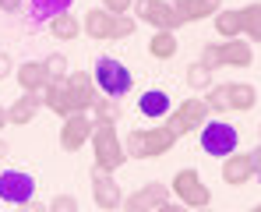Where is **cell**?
Here are the masks:
<instances>
[{
    "mask_svg": "<svg viewBox=\"0 0 261 212\" xmlns=\"http://www.w3.org/2000/svg\"><path fill=\"white\" fill-rule=\"evenodd\" d=\"M219 60H222V67H251L254 64V46L251 42L240 39H222L219 42Z\"/></svg>",
    "mask_w": 261,
    "mask_h": 212,
    "instance_id": "2e32d148",
    "label": "cell"
},
{
    "mask_svg": "<svg viewBox=\"0 0 261 212\" xmlns=\"http://www.w3.org/2000/svg\"><path fill=\"white\" fill-rule=\"evenodd\" d=\"M258 106V88L251 82H229V110L237 113H251Z\"/></svg>",
    "mask_w": 261,
    "mask_h": 212,
    "instance_id": "44dd1931",
    "label": "cell"
},
{
    "mask_svg": "<svg viewBox=\"0 0 261 212\" xmlns=\"http://www.w3.org/2000/svg\"><path fill=\"white\" fill-rule=\"evenodd\" d=\"M43 67H46L49 78H64V75H71V64H67L64 53H49V57L43 60Z\"/></svg>",
    "mask_w": 261,
    "mask_h": 212,
    "instance_id": "f1b7e54d",
    "label": "cell"
},
{
    "mask_svg": "<svg viewBox=\"0 0 261 212\" xmlns=\"http://www.w3.org/2000/svg\"><path fill=\"white\" fill-rule=\"evenodd\" d=\"M71 4L74 0H29V11L36 21H43V18H57V14L71 11Z\"/></svg>",
    "mask_w": 261,
    "mask_h": 212,
    "instance_id": "484cf974",
    "label": "cell"
},
{
    "mask_svg": "<svg viewBox=\"0 0 261 212\" xmlns=\"http://www.w3.org/2000/svg\"><path fill=\"white\" fill-rule=\"evenodd\" d=\"M18 212H49V209H46V205L39 202V198H29L25 205H18Z\"/></svg>",
    "mask_w": 261,
    "mask_h": 212,
    "instance_id": "d6a6232c",
    "label": "cell"
},
{
    "mask_svg": "<svg viewBox=\"0 0 261 212\" xmlns=\"http://www.w3.org/2000/svg\"><path fill=\"white\" fill-rule=\"evenodd\" d=\"M11 71H14V60H11L7 53H0V82H4V78H11Z\"/></svg>",
    "mask_w": 261,
    "mask_h": 212,
    "instance_id": "1f68e13d",
    "label": "cell"
},
{
    "mask_svg": "<svg viewBox=\"0 0 261 212\" xmlns=\"http://www.w3.org/2000/svg\"><path fill=\"white\" fill-rule=\"evenodd\" d=\"M170 4H173V7H184V4H191V0H170Z\"/></svg>",
    "mask_w": 261,
    "mask_h": 212,
    "instance_id": "74e56055",
    "label": "cell"
},
{
    "mask_svg": "<svg viewBox=\"0 0 261 212\" xmlns=\"http://www.w3.org/2000/svg\"><path fill=\"white\" fill-rule=\"evenodd\" d=\"M205 106H208V113H229V82L212 85L205 96Z\"/></svg>",
    "mask_w": 261,
    "mask_h": 212,
    "instance_id": "4316f807",
    "label": "cell"
},
{
    "mask_svg": "<svg viewBox=\"0 0 261 212\" xmlns=\"http://www.w3.org/2000/svg\"><path fill=\"white\" fill-rule=\"evenodd\" d=\"M134 29H138V18L134 14H110L106 7H92V11H85V18H82V32L95 42L130 39Z\"/></svg>",
    "mask_w": 261,
    "mask_h": 212,
    "instance_id": "7a4b0ae2",
    "label": "cell"
},
{
    "mask_svg": "<svg viewBox=\"0 0 261 212\" xmlns=\"http://www.w3.org/2000/svg\"><path fill=\"white\" fill-rule=\"evenodd\" d=\"M254 177H258V170L251 163V152H233L222 159V180L229 187H247Z\"/></svg>",
    "mask_w": 261,
    "mask_h": 212,
    "instance_id": "5bb4252c",
    "label": "cell"
},
{
    "mask_svg": "<svg viewBox=\"0 0 261 212\" xmlns=\"http://www.w3.org/2000/svg\"><path fill=\"white\" fill-rule=\"evenodd\" d=\"M102 7H106L110 14H130L134 0H102Z\"/></svg>",
    "mask_w": 261,
    "mask_h": 212,
    "instance_id": "4dcf8cb0",
    "label": "cell"
},
{
    "mask_svg": "<svg viewBox=\"0 0 261 212\" xmlns=\"http://www.w3.org/2000/svg\"><path fill=\"white\" fill-rule=\"evenodd\" d=\"M212 25L219 39H240V7H222L212 18Z\"/></svg>",
    "mask_w": 261,
    "mask_h": 212,
    "instance_id": "603a6c76",
    "label": "cell"
},
{
    "mask_svg": "<svg viewBox=\"0 0 261 212\" xmlns=\"http://www.w3.org/2000/svg\"><path fill=\"white\" fill-rule=\"evenodd\" d=\"M240 36L251 42H261V0L240 7Z\"/></svg>",
    "mask_w": 261,
    "mask_h": 212,
    "instance_id": "7402d4cb",
    "label": "cell"
},
{
    "mask_svg": "<svg viewBox=\"0 0 261 212\" xmlns=\"http://www.w3.org/2000/svg\"><path fill=\"white\" fill-rule=\"evenodd\" d=\"M170 198L180 202L184 209H205V205H212V191H208V184L201 180V173L194 167H184L173 173V180H170Z\"/></svg>",
    "mask_w": 261,
    "mask_h": 212,
    "instance_id": "8992f818",
    "label": "cell"
},
{
    "mask_svg": "<svg viewBox=\"0 0 261 212\" xmlns=\"http://www.w3.org/2000/svg\"><path fill=\"white\" fill-rule=\"evenodd\" d=\"M180 25H191V21H205V18H216L222 11V0H191L184 7H173Z\"/></svg>",
    "mask_w": 261,
    "mask_h": 212,
    "instance_id": "d6986e66",
    "label": "cell"
},
{
    "mask_svg": "<svg viewBox=\"0 0 261 212\" xmlns=\"http://www.w3.org/2000/svg\"><path fill=\"white\" fill-rule=\"evenodd\" d=\"M88 113H92V121H113V124L124 121V106L117 99H110V96H95V103H92Z\"/></svg>",
    "mask_w": 261,
    "mask_h": 212,
    "instance_id": "d4e9b609",
    "label": "cell"
},
{
    "mask_svg": "<svg viewBox=\"0 0 261 212\" xmlns=\"http://www.w3.org/2000/svg\"><path fill=\"white\" fill-rule=\"evenodd\" d=\"M14 78H18V85H21V92H39V96H43L46 82H49L43 60H25V64L14 71Z\"/></svg>",
    "mask_w": 261,
    "mask_h": 212,
    "instance_id": "ac0fdd59",
    "label": "cell"
},
{
    "mask_svg": "<svg viewBox=\"0 0 261 212\" xmlns=\"http://www.w3.org/2000/svg\"><path fill=\"white\" fill-rule=\"evenodd\" d=\"M180 42H176V32H152L148 39V57L152 60H173Z\"/></svg>",
    "mask_w": 261,
    "mask_h": 212,
    "instance_id": "cb8c5ba5",
    "label": "cell"
},
{
    "mask_svg": "<svg viewBox=\"0 0 261 212\" xmlns=\"http://www.w3.org/2000/svg\"><path fill=\"white\" fill-rule=\"evenodd\" d=\"M251 212H261V202H258V205H254V209H251Z\"/></svg>",
    "mask_w": 261,
    "mask_h": 212,
    "instance_id": "ab89813d",
    "label": "cell"
},
{
    "mask_svg": "<svg viewBox=\"0 0 261 212\" xmlns=\"http://www.w3.org/2000/svg\"><path fill=\"white\" fill-rule=\"evenodd\" d=\"M29 198H36V177L29 170H4L0 173V202L18 209Z\"/></svg>",
    "mask_w": 261,
    "mask_h": 212,
    "instance_id": "30bf717a",
    "label": "cell"
},
{
    "mask_svg": "<svg viewBox=\"0 0 261 212\" xmlns=\"http://www.w3.org/2000/svg\"><path fill=\"white\" fill-rule=\"evenodd\" d=\"M184 82L191 85V88H198V92H201V88H212V71H208L205 64H198V60H194V64L184 71Z\"/></svg>",
    "mask_w": 261,
    "mask_h": 212,
    "instance_id": "83f0119b",
    "label": "cell"
},
{
    "mask_svg": "<svg viewBox=\"0 0 261 212\" xmlns=\"http://www.w3.org/2000/svg\"><path fill=\"white\" fill-rule=\"evenodd\" d=\"M92 117L88 113H71V117H64V124H60V149L64 152H78V149H85L88 138H92Z\"/></svg>",
    "mask_w": 261,
    "mask_h": 212,
    "instance_id": "4fadbf2b",
    "label": "cell"
},
{
    "mask_svg": "<svg viewBox=\"0 0 261 212\" xmlns=\"http://www.w3.org/2000/svg\"><path fill=\"white\" fill-rule=\"evenodd\" d=\"M237 145H240V134H237L233 124H226V121H205V127H201V149L208 156L226 159V156L237 152Z\"/></svg>",
    "mask_w": 261,
    "mask_h": 212,
    "instance_id": "ba28073f",
    "label": "cell"
},
{
    "mask_svg": "<svg viewBox=\"0 0 261 212\" xmlns=\"http://www.w3.org/2000/svg\"><path fill=\"white\" fill-rule=\"evenodd\" d=\"M88 142H92L95 170H102V173H117V170L127 163L124 142H120V134H117V124H113V121H95Z\"/></svg>",
    "mask_w": 261,
    "mask_h": 212,
    "instance_id": "3957f363",
    "label": "cell"
},
{
    "mask_svg": "<svg viewBox=\"0 0 261 212\" xmlns=\"http://www.w3.org/2000/svg\"><path fill=\"white\" fill-rule=\"evenodd\" d=\"M95 96H99V88L92 82V75H88V71H71V75H64V78H49V82H46L43 106L53 110V113L64 121V117H71V113H88L92 103H95Z\"/></svg>",
    "mask_w": 261,
    "mask_h": 212,
    "instance_id": "6da1fadb",
    "label": "cell"
},
{
    "mask_svg": "<svg viewBox=\"0 0 261 212\" xmlns=\"http://www.w3.org/2000/svg\"><path fill=\"white\" fill-rule=\"evenodd\" d=\"M208 117H212V113H208L205 99H184L176 110H170V117H166L163 124L170 127V131H173V138L180 142L184 134H191V131H201Z\"/></svg>",
    "mask_w": 261,
    "mask_h": 212,
    "instance_id": "52a82bcc",
    "label": "cell"
},
{
    "mask_svg": "<svg viewBox=\"0 0 261 212\" xmlns=\"http://www.w3.org/2000/svg\"><path fill=\"white\" fill-rule=\"evenodd\" d=\"M173 145H176V138H173V131H170L166 124L134 127V131H127L124 152H127V159H163Z\"/></svg>",
    "mask_w": 261,
    "mask_h": 212,
    "instance_id": "277c9868",
    "label": "cell"
},
{
    "mask_svg": "<svg viewBox=\"0 0 261 212\" xmlns=\"http://www.w3.org/2000/svg\"><path fill=\"white\" fill-rule=\"evenodd\" d=\"M194 212H216V209H212V205H205V209H194Z\"/></svg>",
    "mask_w": 261,
    "mask_h": 212,
    "instance_id": "f35d334b",
    "label": "cell"
},
{
    "mask_svg": "<svg viewBox=\"0 0 261 212\" xmlns=\"http://www.w3.org/2000/svg\"><path fill=\"white\" fill-rule=\"evenodd\" d=\"M134 18L152 25L155 32H176L180 29V18H176L173 4L170 0H134Z\"/></svg>",
    "mask_w": 261,
    "mask_h": 212,
    "instance_id": "9c48e42d",
    "label": "cell"
},
{
    "mask_svg": "<svg viewBox=\"0 0 261 212\" xmlns=\"http://www.w3.org/2000/svg\"><path fill=\"white\" fill-rule=\"evenodd\" d=\"M258 134H261V124H258Z\"/></svg>",
    "mask_w": 261,
    "mask_h": 212,
    "instance_id": "60d3db41",
    "label": "cell"
},
{
    "mask_svg": "<svg viewBox=\"0 0 261 212\" xmlns=\"http://www.w3.org/2000/svg\"><path fill=\"white\" fill-rule=\"evenodd\" d=\"M92 202L99 205V212H117L124 202V191L120 184L113 180V173H102V170L92 167Z\"/></svg>",
    "mask_w": 261,
    "mask_h": 212,
    "instance_id": "7c38bea8",
    "label": "cell"
},
{
    "mask_svg": "<svg viewBox=\"0 0 261 212\" xmlns=\"http://www.w3.org/2000/svg\"><path fill=\"white\" fill-rule=\"evenodd\" d=\"M92 82L99 88V96H110V99H120L134 88V75L127 71L124 60L117 57H99L95 67H92Z\"/></svg>",
    "mask_w": 261,
    "mask_h": 212,
    "instance_id": "5b68a950",
    "label": "cell"
},
{
    "mask_svg": "<svg viewBox=\"0 0 261 212\" xmlns=\"http://www.w3.org/2000/svg\"><path fill=\"white\" fill-rule=\"evenodd\" d=\"M155 212H187V209H184L180 202H173V198H170V202H163V205H159Z\"/></svg>",
    "mask_w": 261,
    "mask_h": 212,
    "instance_id": "e575fe53",
    "label": "cell"
},
{
    "mask_svg": "<svg viewBox=\"0 0 261 212\" xmlns=\"http://www.w3.org/2000/svg\"><path fill=\"white\" fill-rule=\"evenodd\" d=\"M7 127V106H0V131Z\"/></svg>",
    "mask_w": 261,
    "mask_h": 212,
    "instance_id": "8d00e7d4",
    "label": "cell"
},
{
    "mask_svg": "<svg viewBox=\"0 0 261 212\" xmlns=\"http://www.w3.org/2000/svg\"><path fill=\"white\" fill-rule=\"evenodd\" d=\"M49 36L60 42H74L82 36V18L78 14H71V11H64V14H57V18H49Z\"/></svg>",
    "mask_w": 261,
    "mask_h": 212,
    "instance_id": "ffe728a7",
    "label": "cell"
},
{
    "mask_svg": "<svg viewBox=\"0 0 261 212\" xmlns=\"http://www.w3.org/2000/svg\"><path fill=\"white\" fill-rule=\"evenodd\" d=\"M7 152H11V149H7V142H0V167H4V159H7Z\"/></svg>",
    "mask_w": 261,
    "mask_h": 212,
    "instance_id": "d590c367",
    "label": "cell"
},
{
    "mask_svg": "<svg viewBox=\"0 0 261 212\" xmlns=\"http://www.w3.org/2000/svg\"><path fill=\"white\" fill-rule=\"evenodd\" d=\"M21 4H25V0H0V11H7V14H18V11H21Z\"/></svg>",
    "mask_w": 261,
    "mask_h": 212,
    "instance_id": "836d02e7",
    "label": "cell"
},
{
    "mask_svg": "<svg viewBox=\"0 0 261 212\" xmlns=\"http://www.w3.org/2000/svg\"><path fill=\"white\" fill-rule=\"evenodd\" d=\"M39 106H43V96H39V92H21V96L7 106V124H11V127L32 124L36 113H39Z\"/></svg>",
    "mask_w": 261,
    "mask_h": 212,
    "instance_id": "9a60e30c",
    "label": "cell"
},
{
    "mask_svg": "<svg viewBox=\"0 0 261 212\" xmlns=\"http://www.w3.org/2000/svg\"><path fill=\"white\" fill-rule=\"evenodd\" d=\"M170 96L163 92V88H148L141 99H138V113L141 117H148V121H166L170 117Z\"/></svg>",
    "mask_w": 261,
    "mask_h": 212,
    "instance_id": "e0dca14e",
    "label": "cell"
},
{
    "mask_svg": "<svg viewBox=\"0 0 261 212\" xmlns=\"http://www.w3.org/2000/svg\"><path fill=\"white\" fill-rule=\"evenodd\" d=\"M163 202H170V184L148 180V184H141L138 191H130L120 202V212H155Z\"/></svg>",
    "mask_w": 261,
    "mask_h": 212,
    "instance_id": "8fae6325",
    "label": "cell"
},
{
    "mask_svg": "<svg viewBox=\"0 0 261 212\" xmlns=\"http://www.w3.org/2000/svg\"><path fill=\"white\" fill-rule=\"evenodd\" d=\"M46 209L49 212H78V198H74V195H57Z\"/></svg>",
    "mask_w": 261,
    "mask_h": 212,
    "instance_id": "f546056e",
    "label": "cell"
}]
</instances>
